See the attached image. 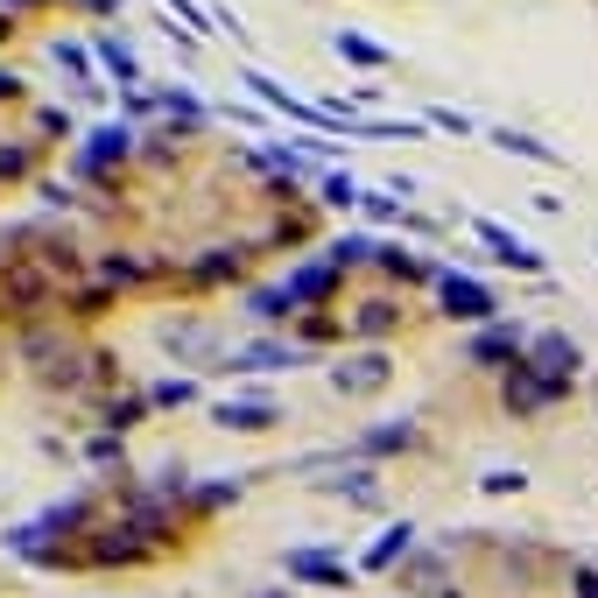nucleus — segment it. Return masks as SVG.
Instances as JSON below:
<instances>
[{
	"mask_svg": "<svg viewBox=\"0 0 598 598\" xmlns=\"http://www.w3.org/2000/svg\"><path fill=\"white\" fill-rule=\"evenodd\" d=\"M332 50H338V56H353V64H374V71L388 64V50L366 43V35H353V29H338V35H332Z\"/></svg>",
	"mask_w": 598,
	"mask_h": 598,
	"instance_id": "13",
	"label": "nucleus"
},
{
	"mask_svg": "<svg viewBox=\"0 0 598 598\" xmlns=\"http://www.w3.org/2000/svg\"><path fill=\"white\" fill-rule=\"evenodd\" d=\"M219 422L225 430H267V422H282V416H275V401H225Z\"/></svg>",
	"mask_w": 598,
	"mask_h": 598,
	"instance_id": "9",
	"label": "nucleus"
},
{
	"mask_svg": "<svg viewBox=\"0 0 598 598\" xmlns=\"http://www.w3.org/2000/svg\"><path fill=\"white\" fill-rule=\"evenodd\" d=\"M374 254H380V267H395V275H409V282H416V275H430V267H422L409 246H374Z\"/></svg>",
	"mask_w": 598,
	"mask_h": 598,
	"instance_id": "18",
	"label": "nucleus"
},
{
	"mask_svg": "<svg viewBox=\"0 0 598 598\" xmlns=\"http://www.w3.org/2000/svg\"><path fill=\"white\" fill-rule=\"evenodd\" d=\"M388 324H395V311H388V303H359V332H366V338H380Z\"/></svg>",
	"mask_w": 598,
	"mask_h": 598,
	"instance_id": "19",
	"label": "nucleus"
},
{
	"mask_svg": "<svg viewBox=\"0 0 598 598\" xmlns=\"http://www.w3.org/2000/svg\"><path fill=\"white\" fill-rule=\"evenodd\" d=\"M288 577H311V585H345V564L324 549H288Z\"/></svg>",
	"mask_w": 598,
	"mask_h": 598,
	"instance_id": "6",
	"label": "nucleus"
},
{
	"mask_svg": "<svg viewBox=\"0 0 598 598\" xmlns=\"http://www.w3.org/2000/svg\"><path fill=\"white\" fill-rule=\"evenodd\" d=\"M409 543H416V528H409V521H401V528H388L374 549H366V570H388L395 556H409Z\"/></svg>",
	"mask_w": 598,
	"mask_h": 598,
	"instance_id": "11",
	"label": "nucleus"
},
{
	"mask_svg": "<svg viewBox=\"0 0 598 598\" xmlns=\"http://www.w3.org/2000/svg\"><path fill=\"white\" fill-rule=\"evenodd\" d=\"M127 141H134V134H127V127H99V134H92V141H85V156H78V169H85V177H92V169H106L113 156H127Z\"/></svg>",
	"mask_w": 598,
	"mask_h": 598,
	"instance_id": "7",
	"label": "nucleus"
},
{
	"mask_svg": "<svg viewBox=\"0 0 598 598\" xmlns=\"http://www.w3.org/2000/svg\"><path fill=\"white\" fill-rule=\"evenodd\" d=\"M437 288H443V311L465 317V324H486V317L500 311L493 288H486V282H472V275H437Z\"/></svg>",
	"mask_w": 598,
	"mask_h": 598,
	"instance_id": "1",
	"label": "nucleus"
},
{
	"mask_svg": "<svg viewBox=\"0 0 598 598\" xmlns=\"http://www.w3.org/2000/svg\"><path fill=\"white\" fill-rule=\"evenodd\" d=\"M556 395H564V388H556V380H543V374H535V366H528V359H521V366H514V380H507V409H521V416H535V409H543V401H556Z\"/></svg>",
	"mask_w": 598,
	"mask_h": 598,
	"instance_id": "3",
	"label": "nucleus"
},
{
	"mask_svg": "<svg viewBox=\"0 0 598 598\" xmlns=\"http://www.w3.org/2000/svg\"><path fill=\"white\" fill-rule=\"evenodd\" d=\"M14 92H22V78H14V71H0V99H14Z\"/></svg>",
	"mask_w": 598,
	"mask_h": 598,
	"instance_id": "26",
	"label": "nucleus"
},
{
	"mask_svg": "<svg viewBox=\"0 0 598 598\" xmlns=\"http://www.w3.org/2000/svg\"><path fill=\"white\" fill-rule=\"evenodd\" d=\"M366 451H401V443H416V422H380V430L359 437Z\"/></svg>",
	"mask_w": 598,
	"mask_h": 598,
	"instance_id": "15",
	"label": "nucleus"
},
{
	"mask_svg": "<svg viewBox=\"0 0 598 598\" xmlns=\"http://www.w3.org/2000/svg\"><path fill=\"white\" fill-rule=\"evenodd\" d=\"M324 204H359V183L353 177H332V183H324Z\"/></svg>",
	"mask_w": 598,
	"mask_h": 598,
	"instance_id": "22",
	"label": "nucleus"
},
{
	"mask_svg": "<svg viewBox=\"0 0 598 598\" xmlns=\"http://www.w3.org/2000/svg\"><path fill=\"white\" fill-rule=\"evenodd\" d=\"M493 141H500V148H507V156H528V162H564V156H556V148H549V141H535V134H514V127H500V134H493Z\"/></svg>",
	"mask_w": 598,
	"mask_h": 598,
	"instance_id": "12",
	"label": "nucleus"
},
{
	"mask_svg": "<svg viewBox=\"0 0 598 598\" xmlns=\"http://www.w3.org/2000/svg\"><path fill=\"white\" fill-rule=\"evenodd\" d=\"M338 395H374L380 388V380H388V359H380V353H366V359H353V366H338Z\"/></svg>",
	"mask_w": 598,
	"mask_h": 598,
	"instance_id": "5",
	"label": "nucleus"
},
{
	"mask_svg": "<svg viewBox=\"0 0 598 598\" xmlns=\"http://www.w3.org/2000/svg\"><path fill=\"white\" fill-rule=\"evenodd\" d=\"M366 211H374V219H395V211H401V190H366V198H359Z\"/></svg>",
	"mask_w": 598,
	"mask_h": 598,
	"instance_id": "21",
	"label": "nucleus"
},
{
	"mask_svg": "<svg viewBox=\"0 0 598 598\" xmlns=\"http://www.w3.org/2000/svg\"><path fill=\"white\" fill-rule=\"evenodd\" d=\"M190 395H198L190 380H162V388H156V401H162V409H169V401H190Z\"/></svg>",
	"mask_w": 598,
	"mask_h": 598,
	"instance_id": "24",
	"label": "nucleus"
},
{
	"mask_svg": "<svg viewBox=\"0 0 598 598\" xmlns=\"http://www.w3.org/2000/svg\"><path fill=\"white\" fill-rule=\"evenodd\" d=\"M514 345H521V324H493V332H479V338H472V366L514 359Z\"/></svg>",
	"mask_w": 598,
	"mask_h": 598,
	"instance_id": "8",
	"label": "nucleus"
},
{
	"mask_svg": "<svg viewBox=\"0 0 598 598\" xmlns=\"http://www.w3.org/2000/svg\"><path fill=\"white\" fill-rule=\"evenodd\" d=\"M479 240H486V246H493V261H507V267H528V275L543 267V254H535L528 240H514L507 225H493V219H479Z\"/></svg>",
	"mask_w": 598,
	"mask_h": 598,
	"instance_id": "4",
	"label": "nucleus"
},
{
	"mask_svg": "<svg viewBox=\"0 0 598 598\" xmlns=\"http://www.w3.org/2000/svg\"><path fill=\"white\" fill-rule=\"evenodd\" d=\"M288 311H296V296H288V288H261V296H254V317H261V324H275V317H288Z\"/></svg>",
	"mask_w": 598,
	"mask_h": 598,
	"instance_id": "17",
	"label": "nucleus"
},
{
	"mask_svg": "<svg viewBox=\"0 0 598 598\" xmlns=\"http://www.w3.org/2000/svg\"><path fill=\"white\" fill-rule=\"evenodd\" d=\"M0 29H8V22H0Z\"/></svg>",
	"mask_w": 598,
	"mask_h": 598,
	"instance_id": "28",
	"label": "nucleus"
},
{
	"mask_svg": "<svg viewBox=\"0 0 598 598\" xmlns=\"http://www.w3.org/2000/svg\"><path fill=\"white\" fill-rule=\"evenodd\" d=\"M254 598H288V591H254Z\"/></svg>",
	"mask_w": 598,
	"mask_h": 598,
	"instance_id": "27",
	"label": "nucleus"
},
{
	"mask_svg": "<svg viewBox=\"0 0 598 598\" xmlns=\"http://www.w3.org/2000/svg\"><path fill=\"white\" fill-rule=\"evenodd\" d=\"M332 282H338V267L317 261V267H303V275H288V296H296V303H317V296H332Z\"/></svg>",
	"mask_w": 598,
	"mask_h": 598,
	"instance_id": "10",
	"label": "nucleus"
},
{
	"mask_svg": "<svg viewBox=\"0 0 598 598\" xmlns=\"http://www.w3.org/2000/svg\"><path fill=\"white\" fill-rule=\"evenodd\" d=\"M366 254H374V246H366L359 233H345V240L332 246V267H353V261H366Z\"/></svg>",
	"mask_w": 598,
	"mask_h": 598,
	"instance_id": "20",
	"label": "nucleus"
},
{
	"mask_svg": "<svg viewBox=\"0 0 598 598\" xmlns=\"http://www.w3.org/2000/svg\"><path fill=\"white\" fill-rule=\"evenodd\" d=\"M577 598H598V570H577Z\"/></svg>",
	"mask_w": 598,
	"mask_h": 598,
	"instance_id": "25",
	"label": "nucleus"
},
{
	"mask_svg": "<svg viewBox=\"0 0 598 598\" xmlns=\"http://www.w3.org/2000/svg\"><path fill=\"white\" fill-rule=\"evenodd\" d=\"M521 486H528V479L507 472V465H493V472H486V493H521Z\"/></svg>",
	"mask_w": 598,
	"mask_h": 598,
	"instance_id": "23",
	"label": "nucleus"
},
{
	"mask_svg": "<svg viewBox=\"0 0 598 598\" xmlns=\"http://www.w3.org/2000/svg\"><path fill=\"white\" fill-rule=\"evenodd\" d=\"M233 366L261 374V366H296V353H288V345H246V353H233Z\"/></svg>",
	"mask_w": 598,
	"mask_h": 598,
	"instance_id": "14",
	"label": "nucleus"
},
{
	"mask_svg": "<svg viewBox=\"0 0 598 598\" xmlns=\"http://www.w3.org/2000/svg\"><path fill=\"white\" fill-rule=\"evenodd\" d=\"M99 56H106V71H113L120 85H134V50L120 43V35H99Z\"/></svg>",
	"mask_w": 598,
	"mask_h": 598,
	"instance_id": "16",
	"label": "nucleus"
},
{
	"mask_svg": "<svg viewBox=\"0 0 598 598\" xmlns=\"http://www.w3.org/2000/svg\"><path fill=\"white\" fill-rule=\"evenodd\" d=\"M528 366H535L543 380H556V388H570V374H577V345H570L564 332H543V338L528 345Z\"/></svg>",
	"mask_w": 598,
	"mask_h": 598,
	"instance_id": "2",
	"label": "nucleus"
}]
</instances>
